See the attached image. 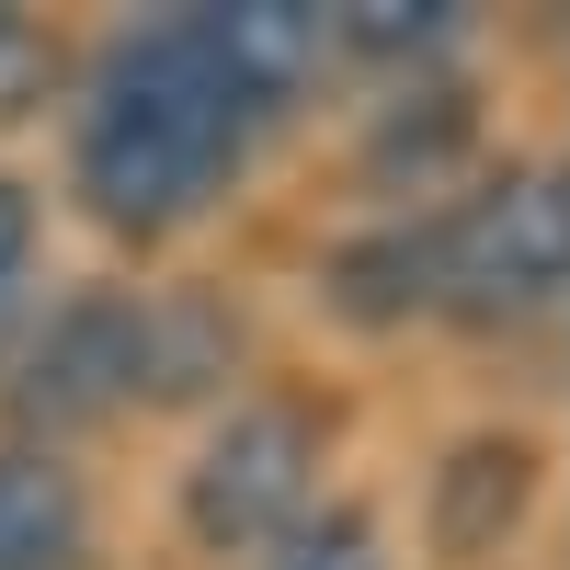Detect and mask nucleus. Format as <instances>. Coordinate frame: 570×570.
<instances>
[{
    "label": "nucleus",
    "instance_id": "obj_12",
    "mask_svg": "<svg viewBox=\"0 0 570 570\" xmlns=\"http://www.w3.org/2000/svg\"><path fill=\"white\" fill-rule=\"evenodd\" d=\"M35 240H46V206L23 171H0V331L23 320V285H35Z\"/></svg>",
    "mask_w": 570,
    "mask_h": 570
},
{
    "label": "nucleus",
    "instance_id": "obj_2",
    "mask_svg": "<svg viewBox=\"0 0 570 570\" xmlns=\"http://www.w3.org/2000/svg\"><path fill=\"white\" fill-rule=\"evenodd\" d=\"M570 297V160H502L434 217V308L468 331H525Z\"/></svg>",
    "mask_w": 570,
    "mask_h": 570
},
{
    "label": "nucleus",
    "instance_id": "obj_5",
    "mask_svg": "<svg viewBox=\"0 0 570 570\" xmlns=\"http://www.w3.org/2000/svg\"><path fill=\"white\" fill-rule=\"evenodd\" d=\"M548 491V456L537 434H456L445 468L422 480V537H434V559H502L513 537H525V513Z\"/></svg>",
    "mask_w": 570,
    "mask_h": 570
},
{
    "label": "nucleus",
    "instance_id": "obj_6",
    "mask_svg": "<svg viewBox=\"0 0 570 570\" xmlns=\"http://www.w3.org/2000/svg\"><path fill=\"white\" fill-rule=\"evenodd\" d=\"M468 137H480V115H468V91L456 80H400L389 104L365 115V195H445L456 160H468Z\"/></svg>",
    "mask_w": 570,
    "mask_h": 570
},
{
    "label": "nucleus",
    "instance_id": "obj_3",
    "mask_svg": "<svg viewBox=\"0 0 570 570\" xmlns=\"http://www.w3.org/2000/svg\"><path fill=\"white\" fill-rule=\"evenodd\" d=\"M320 456H331V434H320L308 400H285V389L228 400L206 422L195 468H183V537H195L206 559H263L320 502Z\"/></svg>",
    "mask_w": 570,
    "mask_h": 570
},
{
    "label": "nucleus",
    "instance_id": "obj_8",
    "mask_svg": "<svg viewBox=\"0 0 570 570\" xmlns=\"http://www.w3.org/2000/svg\"><path fill=\"white\" fill-rule=\"evenodd\" d=\"M320 308L343 331H400L434 308V217H389L320 263Z\"/></svg>",
    "mask_w": 570,
    "mask_h": 570
},
{
    "label": "nucleus",
    "instance_id": "obj_11",
    "mask_svg": "<svg viewBox=\"0 0 570 570\" xmlns=\"http://www.w3.org/2000/svg\"><path fill=\"white\" fill-rule=\"evenodd\" d=\"M252 570H389V525L365 502H308Z\"/></svg>",
    "mask_w": 570,
    "mask_h": 570
},
{
    "label": "nucleus",
    "instance_id": "obj_4",
    "mask_svg": "<svg viewBox=\"0 0 570 570\" xmlns=\"http://www.w3.org/2000/svg\"><path fill=\"white\" fill-rule=\"evenodd\" d=\"M149 400V285H69L12 365V445L58 456L69 434Z\"/></svg>",
    "mask_w": 570,
    "mask_h": 570
},
{
    "label": "nucleus",
    "instance_id": "obj_9",
    "mask_svg": "<svg viewBox=\"0 0 570 570\" xmlns=\"http://www.w3.org/2000/svg\"><path fill=\"white\" fill-rule=\"evenodd\" d=\"M240 376V308L217 285H149V400H206Z\"/></svg>",
    "mask_w": 570,
    "mask_h": 570
},
{
    "label": "nucleus",
    "instance_id": "obj_10",
    "mask_svg": "<svg viewBox=\"0 0 570 570\" xmlns=\"http://www.w3.org/2000/svg\"><path fill=\"white\" fill-rule=\"evenodd\" d=\"M456 35H468L456 0H343V12H331V46H354V58H411V80H422V58H445Z\"/></svg>",
    "mask_w": 570,
    "mask_h": 570
},
{
    "label": "nucleus",
    "instance_id": "obj_13",
    "mask_svg": "<svg viewBox=\"0 0 570 570\" xmlns=\"http://www.w3.org/2000/svg\"><path fill=\"white\" fill-rule=\"evenodd\" d=\"M35 91H46V35L23 12H0V115H23Z\"/></svg>",
    "mask_w": 570,
    "mask_h": 570
},
{
    "label": "nucleus",
    "instance_id": "obj_1",
    "mask_svg": "<svg viewBox=\"0 0 570 570\" xmlns=\"http://www.w3.org/2000/svg\"><path fill=\"white\" fill-rule=\"evenodd\" d=\"M331 58V12L308 0H217V12H160L104 35L69 104V183L126 240L195 228L240 160L297 115V91Z\"/></svg>",
    "mask_w": 570,
    "mask_h": 570
},
{
    "label": "nucleus",
    "instance_id": "obj_7",
    "mask_svg": "<svg viewBox=\"0 0 570 570\" xmlns=\"http://www.w3.org/2000/svg\"><path fill=\"white\" fill-rule=\"evenodd\" d=\"M0 570H91V480L46 445H0Z\"/></svg>",
    "mask_w": 570,
    "mask_h": 570
}]
</instances>
